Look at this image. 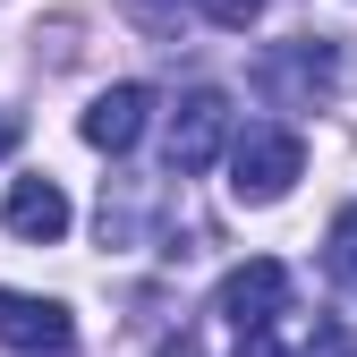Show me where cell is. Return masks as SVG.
Wrapping results in <instances>:
<instances>
[{"label":"cell","mask_w":357,"mask_h":357,"mask_svg":"<svg viewBox=\"0 0 357 357\" xmlns=\"http://www.w3.org/2000/svg\"><path fill=\"white\" fill-rule=\"evenodd\" d=\"M324 273L357 298V204H340L332 213V238H324Z\"/></svg>","instance_id":"ba28073f"},{"label":"cell","mask_w":357,"mask_h":357,"mask_svg":"<svg viewBox=\"0 0 357 357\" xmlns=\"http://www.w3.org/2000/svg\"><path fill=\"white\" fill-rule=\"evenodd\" d=\"M230 145V102L213 94V85H196V94H178V111H170V178H196V170H213V153Z\"/></svg>","instance_id":"3957f363"},{"label":"cell","mask_w":357,"mask_h":357,"mask_svg":"<svg viewBox=\"0 0 357 357\" xmlns=\"http://www.w3.org/2000/svg\"><path fill=\"white\" fill-rule=\"evenodd\" d=\"M145 111H153L145 85H111V94H94V102H85V145H94V153H128V145L145 137Z\"/></svg>","instance_id":"8992f818"},{"label":"cell","mask_w":357,"mask_h":357,"mask_svg":"<svg viewBox=\"0 0 357 357\" xmlns=\"http://www.w3.org/2000/svg\"><path fill=\"white\" fill-rule=\"evenodd\" d=\"M238 357H289V349H281L273 332H247V340H238Z\"/></svg>","instance_id":"8fae6325"},{"label":"cell","mask_w":357,"mask_h":357,"mask_svg":"<svg viewBox=\"0 0 357 357\" xmlns=\"http://www.w3.org/2000/svg\"><path fill=\"white\" fill-rule=\"evenodd\" d=\"M9 238H26V247H60L68 238L60 178H17V188H9Z\"/></svg>","instance_id":"52a82bcc"},{"label":"cell","mask_w":357,"mask_h":357,"mask_svg":"<svg viewBox=\"0 0 357 357\" xmlns=\"http://www.w3.org/2000/svg\"><path fill=\"white\" fill-rule=\"evenodd\" d=\"M255 77H264V94H273V102H332V94H340V43H324V34L273 43Z\"/></svg>","instance_id":"7a4b0ae2"},{"label":"cell","mask_w":357,"mask_h":357,"mask_svg":"<svg viewBox=\"0 0 357 357\" xmlns=\"http://www.w3.org/2000/svg\"><path fill=\"white\" fill-rule=\"evenodd\" d=\"M306 357H357V332L349 324H315V349Z\"/></svg>","instance_id":"30bf717a"},{"label":"cell","mask_w":357,"mask_h":357,"mask_svg":"<svg viewBox=\"0 0 357 357\" xmlns=\"http://www.w3.org/2000/svg\"><path fill=\"white\" fill-rule=\"evenodd\" d=\"M281 306H289V273H281L273 255H255V264H238V273L221 281L213 315H230V324H238V340H247V332H273Z\"/></svg>","instance_id":"5b68a950"},{"label":"cell","mask_w":357,"mask_h":357,"mask_svg":"<svg viewBox=\"0 0 357 357\" xmlns=\"http://www.w3.org/2000/svg\"><path fill=\"white\" fill-rule=\"evenodd\" d=\"M153 357H204V349H196V332H170V340H162Z\"/></svg>","instance_id":"7c38bea8"},{"label":"cell","mask_w":357,"mask_h":357,"mask_svg":"<svg viewBox=\"0 0 357 357\" xmlns=\"http://www.w3.org/2000/svg\"><path fill=\"white\" fill-rule=\"evenodd\" d=\"M196 9H204L213 26H255V17H264V0H196Z\"/></svg>","instance_id":"9c48e42d"},{"label":"cell","mask_w":357,"mask_h":357,"mask_svg":"<svg viewBox=\"0 0 357 357\" xmlns=\"http://www.w3.org/2000/svg\"><path fill=\"white\" fill-rule=\"evenodd\" d=\"M298 170H306L298 128H281V119H247V137L230 145V196H238V204H281V196L298 188Z\"/></svg>","instance_id":"6da1fadb"},{"label":"cell","mask_w":357,"mask_h":357,"mask_svg":"<svg viewBox=\"0 0 357 357\" xmlns=\"http://www.w3.org/2000/svg\"><path fill=\"white\" fill-rule=\"evenodd\" d=\"M9 137H17V128H9V119H0V145H9Z\"/></svg>","instance_id":"4fadbf2b"},{"label":"cell","mask_w":357,"mask_h":357,"mask_svg":"<svg viewBox=\"0 0 357 357\" xmlns=\"http://www.w3.org/2000/svg\"><path fill=\"white\" fill-rule=\"evenodd\" d=\"M0 349L9 357H77V324H68L60 298L0 289Z\"/></svg>","instance_id":"277c9868"}]
</instances>
